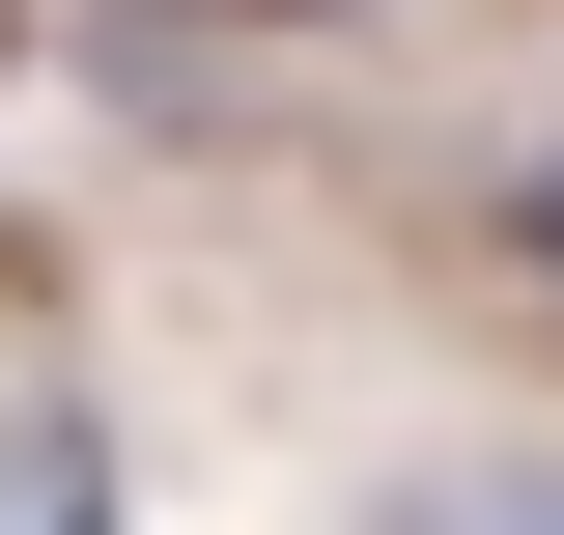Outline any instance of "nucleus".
Masks as SVG:
<instances>
[{"label":"nucleus","instance_id":"nucleus-1","mask_svg":"<svg viewBox=\"0 0 564 535\" xmlns=\"http://www.w3.org/2000/svg\"><path fill=\"white\" fill-rule=\"evenodd\" d=\"M0 535H113V423H85V395L0 423Z\"/></svg>","mask_w":564,"mask_h":535},{"label":"nucleus","instance_id":"nucleus-2","mask_svg":"<svg viewBox=\"0 0 564 535\" xmlns=\"http://www.w3.org/2000/svg\"><path fill=\"white\" fill-rule=\"evenodd\" d=\"M395 535H564V451H452V479H395Z\"/></svg>","mask_w":564,"mask_h":535},{"label":"nucleus","instance_id":"nucleus-3","mask_svg":"<svg viewBox=\"0 0 564 535\" xmlns=\"http://www.w3.org/2000/svg\"><path fill=\"white\" fill-rule=\"evenodd\" d=\"M508 226H536V282H564V141H536V170H508Z\"/></svg>","mask_w":564,"mask_h":535}]
</instances>
